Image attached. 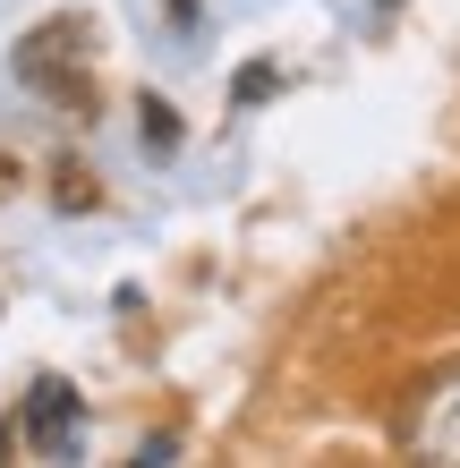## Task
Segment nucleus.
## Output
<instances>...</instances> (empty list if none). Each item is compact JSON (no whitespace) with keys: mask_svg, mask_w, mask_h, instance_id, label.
Listing matches in <instances>:
<instances>
[{"mask_svg":"<svg viewBox=\"0 0 460 468\" xmlns=\"http://www.w3.org/2000/svg\"><path fill=\"white\" fill-rule=\"evenodd\" d=\"M17 434H26L43 460H69V452H77V392H69L60 375H43L35 392H26V426H17Z\"/></svg>","mask_w":460,"mask_h":468,"instance_id":"nucleus-1","label":"nucleus"},{"mask_svg":"<svg viewBox=\"0 0 460 468\" xmlns=\"http://www.w3.org/2000/svg\"><path fill=\"white\" fill-rule=\"evenodd\" d=\"M137 120H145V145H154V154H171V145H179V120H171V102H162V94L137 102Z\"/></svg>","mask_w":460,"mask_h":468,"instance_id":"nucleus-3","label":"nucleus"},{"mask_svg":"<svg viewBox=\"0 0 460 468\" xmlns=\"http://www.w3.org/2000/svg\"><path fill=\"white\" fill-rule=\"evenodd\" d=\"M418 452L460 460V367L426 383V400H418Z\"/></svg>","mask_w":460,"mask_h":468,"instance_id":"nucleus-2","label":"nucleus"}]
</instances>
